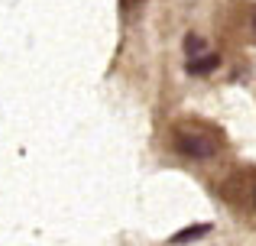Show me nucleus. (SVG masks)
<instances>
[{"label":"nucleus","mask_w":256,"mask_h":246,"mask_svg":"<svg viewBox=\"0 0 256 246\" xmlns=\"http://www.w3.org/2000/svg\"><path fill=\"white\" fill-rule=\"evenodd\" d=\"M175 149L192 159H208L218 152V136L201 130V126H185V130L175 133Z\"/></svg>","instance_id":"nucleus-1"},{"label":"nucleus","mask_w":256,"mask_h":246,"mask_svg":"<svg viewBox=\"0 0 256 246\" xmlns=\"http://www.w3.org/2000/svg\"><path fill=\"white\" fill-rule=\"evenodd\" d=\"M133 3H136V0H120V6H124V10H130Z\"/></svg>","instance_id":"nucleus-5"},{"label":"nucleus","mask_w":256,"mask_h":246,"mask_svg":"<svg viewBox=\"0 0 256 246\" xmlns=\"http://www.w3.org/2000/svg\"><path fill=\"white\" fill-rule=\"evenodd\" d=\"M218 65H220L218 55H194L192 62H188V71H192V75H208V71H214Z\"/></svg>","instance_id":"nucleus-2"},{"label":"nucleus","mask_w":256,"mask_h":246,"mask_svg":"<svg viewBox=\"0 0 256 246\" xmlns=\"http://www.w3.org/2000/svg\"><path fill=\"white\" fill-rule=\"evenodd\" d=\"M253 26H256V19H253Z\"/></svg>","instance_id":"nucleus-7"},{"label":"nucleus","mask_w":256,"mask_h":246,"mask_svg":"<svg viewBox=\"0 0 256 246\" xmlns=\"http://www.w3.org/2000/svg\"><path fill=\"white\" fill-rule=\"evenodd\" d=\"M208 230H211V224H194V227H188V230H182V234H175V237H172V243H175V246L192 243V240H198V237H204Z\"/></svg>","instance_id":"nucleus-3"},{"label":"nucleus","mask_w":256,"mask_h":246,"mask_svg":"<svg viewBox=\"0 0 256 246\" xmlns=\"http://www.w3.org/2000/svg\"><path fill=\"white\" fill-rule=\"evenodd\" d=\"M185 52H188V55H204V42H201V39L198 36H185Z\"/></svg>","instance_id":"nucleus-4"},{"label":"nucleus","mask_w":256,"mask_h":246,"mask_svg":"<svg viewBox=\"0 0 256 246\" xmlns=\"http://www.w3.org/2000/svg\"><path fill=\"white\" fill-rule=\"evenodd\" d=\"M253 204H256V188H253Z\"/></svg>","instance_id":"nucleus-6"}]
</instances>
